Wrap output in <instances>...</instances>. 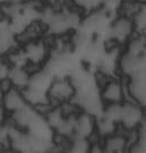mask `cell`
<instances>
[{
    "label": "cell",
    "instance_id": "9c48e42d",
    "mask_svg": "<svg viewBox=\"0 0 146 153\" xmlns=\"http://www.w3.org/2000/svg\"><path fill=\"white\" fill-rule=\"evenodd\" d=\"M1 102H2V107H4L7 116L15 114L28 104L24 97L23 90L17 88L15 86H11L8 90H6L5 92H2Z\"/></svg>",
    "mask_w": 146,
    "mask_h": 153
},
{
    "label": "cell",
    "instance_id": "277c9868",
    "mask_svg": "<svg viewBox=\"0 0 146 153\" xmlns=\"http://www.w3.org/2000/svg\"><path fill=\"white\" fill-rule=\"evenodd\" d=\"M135 34L131 18L117 14L111 19L108 30V38L124 47L129 41V39Z\"/></svg>",
    "mask_w": 146,
    "mask_h": 153
},
{
    "label": "cell",
    "instance_id": "52a82bcc",
    "mask_svg": "<svg viewBox=\"0 0 146 153\" xmlns=\"http://www.w3.org/2000/svg\"><path fill=\"white\" fill-rule=\"evenodd\" d=\"M146 73L124 78L126 86V100L135 101L141 105H146Z\"/></svg>",
    "mask_w": 146,
    "mask_h": 153
},
{
    "label": "cell",
    "instance_id": "8fae6325",
    "mask_svg": "<svg viewBox=\"0 0 146 153\" xmlns=\"http://www.w3.org/2000/svg\"><path fill=\"white\" fill-rule=\"evenodd\" d=\"M30 74L31 71H28V68L25 67H11L8 73V79L11 83L13 86L17 88H26L28 79H30Z\"/></svg>",
    "mask_w": 146,
    "mask_h": 153
},
{
    "label": "cell",
    "instance_id": "3957f363",
    "mask_svg": "<svg viewBox=\"0 0 146 153\" xmlns=\"http://www.w3.org/2000/svg\"><path fill=\"white\" fill-rule=\"evenodd\" d=\"M145 120V107L135 101L125 100L121 104V117L119 127L129 131L136 129Z\"/></svg>",
    "mask_w": 146,
    "mask_h": 153
},
{
    "label": "cell",
    "instance_id": "6da1fadb",
    "mask_svg": "<svg viewBox=\"0 0 146 153\" xmlns=\"http://www.w3.org/2000/svg\"><path fill=\"white\" fill-rule=\"evenodd\" d=\"M24 53L28 61V71H32L43 67L51 55V45L48 38L44 35L43 38L36 39L30 42H26L21 45Z\"/></svg>",
    "mask_w": 146,
    "mask_h": 153
},
{
    "label": "cell",
    "instance_id": "4fadbf2b",
    "mask_svg": "<svg viewBox=\"0 0 146 153\" xmlns=\"http://www.w3.org/2000/svg\"><path fill=\"white\" fill-rule=\"evenodd\" d=\"M91 148V142L87 138H82V137H71L68 141L67 145V152L74 153H85L90 152Z\"/></svg>",
    "mask_w": 146,
    "mask_h": 153
},
{
    "label": "cell",
    "instance_id": "5b68a950",
    "mask_svg": "<svg viewBox=\"0 0 146 153\" xmlns=\"http://www.w3.org/2000/svg\"><path fill=\"white\" fill-rule=\"evenodd\" d=\"M145 69V55H136L122 49L118 62V71L120 77L129 78L139 74H144L146 73Z\"/></svg>",
    "mask_w": 146,
    "mask_h": 153
},
{
    "label": "cell",
    "instance_id": "5bb4252c",
    "mask_svg": "<svg viewBox=\"0 0 146 153\" xmlns=\"http://www.w3.org/2000/svg\"><path fill=\"white\" fill-rule=\"evenodd\" d=\"M18 1H24V0H0V6H5L13 2H18Z\"/></svg>",
    "mask_w": 146,
    "mask_h": 153
},
{
    "label": "cell",
    "instance_id": "30bf717a",
    "mask_svg": "<svg viewBox=\"0 0 146 153\" xmlns=\"http://www.w3.org/2000/svg\"><path fill=\"white\" fill-rule=\"evenodd\" d=\"M102 146L103 152H128V146H129L128 131L122 129L121 127H118V129L113 134L103 138Z\"/></svg>",
    "mask_w": 146,
    "mask_h": 153
},
{
    "label": "cell",
    "instance_id": "ba28073f",
    "mask_svg": "<svg viewBox=\"0 0 146 153\" xmlns=\"http://www.w3.org/2000/svg\"><path fill=\"white\" fill-rule=\"evenodd\" d=\"M96 116L85 111H79L75 117L73 137H82L91 140L95 134Z\"/></svg>",
    "mask_w": 146,
    "mask_h": 153
},
{
    "label": "cell",
    "instance_id": "8992f818",
    "mask_svg": "<svg viewBox=\"0 0 146 153\" xmlns=\"http://www.w3.org/2000/svg\"><path fill=\"white\" fill-rule=\"evenodd\" d=\"M100 95L103 104L122 103L127 99L124 77L114 76L108 78V81L100 88Z\"/></svg>",
    "mask_w": 146,
    "mask_h": 153
},
{
    "label": "cell",
    "instance_id": "7c38bea8",
    "mask_svg": "<svg viewBox=\"0 0 146 153\" xmlns=\"http://www.w3.org/2000/svg\"><path fill=\"white\" fill-rule=\"evenodd\" d=\"M131 22L134 25L135 34H146V4L142 6L141 8L135 13L131 17Z\"/></svg>",
    "mask_w": 146,
    "mask_h": 153
},
{
    "label": "cell",
    "instance_id": "7a4b0ae2",
    "mask_svg": "<svg viewBox=\"0 0 146 153\" xmlns=\"http://www.w3.org/2000/svg\"><path fill=\"white\" fill-rule=\"evenodd\" d=\"M76 88L68 76L56 77L48 91V98L53 107L71 101L75 97Z\"/></svg>",
    "mask_w": 146,
    "mask_h": 153
}]
</instances>
